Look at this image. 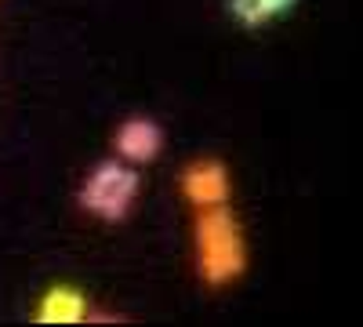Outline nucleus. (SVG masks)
I'll list each match as a JSON object with an SVG mask.
<instances>
[{
  "label": "nucleus",
  "mask_w": 363,
  "mask_h": 327,
  "mask_svg": "<svg viewBox=\"0 0 363 327\" xmlns=\"http://www.w3.org/2000/svg\"><path fill=\"white\" fill-rule=\"evenodd\" d=\"M196 270L211 287L233 284L247 270V240L240 229L236 215L225 204L218 207H200L196 215Z\"/></svg>",
  "instance_id": "obj_1"
},
{
  "label": "nucleus",
  "mask_w": 363,
  "mask_h": 327,
  "mask_svg": "<svg viewBox=\"0 0 363 327\" xmlns=\"http://www.w3.org/2000/svg\"><path fill=\"white\" fill-rule=\"evenodd\" d=\"M138 196V171L124 160H102L91 167L80 186V207L102 222H120L131 215Z\"/></svg>",
  "instance_id": "obj_2"
},
{
  "label": "nucleus",
  "mask_w": 363,
  "mask_h": 327,
  "mask_svg": "<svg viewBox=\"0 0 363 327\" xmlns=\"http://www.w3.org/2000/svg\"><path fill=\"white\" fill-rule=\"evenodd\" d=\"M178 186H182V196L196 207H218V204H229V193H233V182H229V167L215 157H200V160H189L178 174Z\"/></svg>",
  "instance_id": "obj_3"
},
{
  "label": "nucleus",
  "mask_w": 363,
  "mask_h": 327,
  "mask_svg": "<svg viewBox=\"0 0 363 327\" xmlns=\"http://www.w3.org/2000/svg\"><path fill=\"white\" fill-rule=\"evenodd\" d=\"M113 145L124 164H149L164 150V128L157 121H149V116H131V121L116 128Z\"/></svg>",
  "instance_id": "obj_4"
},
{
  "label": "nucleus",
  "mask_w": 363,
  "mask_h": 327,
  "mask_svg": "<svg viewBox=\"0 0 363 327\" xmlns=\"http://www.w3.org/2000/svg\"><path fill=\"white\" fill-rule=\"evenodd\" d=\"M87 299L80 287L69 284H55L40 294V302L33 306V320L37 323H84L87 320Z\"/></svg>",
  "instance_id": "obj_5"
},
{
  "label": "nucleus",
  "mask_w": 363,
  "mask_h": 327,
  "mask_svg": "<svg viewBox=\"0 0 363 327\" xmlns=\"http://www.w3.org/2000/svg\"><path fill=\"white\" fill-rule=\"evenodd\" d=\"M291 8H294V0H229L233 18L244 22V26H262V22L277 18Z\"/></svg>",
  "instance_id": "obj_6"
}]
</instances>
